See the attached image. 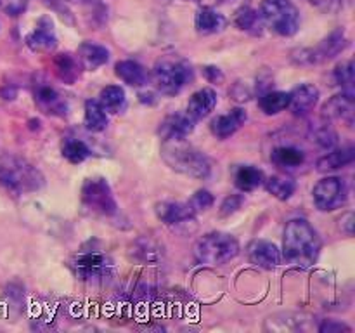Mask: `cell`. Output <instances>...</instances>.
<instances>
[{"instance_id":"cell-1","label":"cell","mask_w":355,"mask_h":333,"mask_svg":"<svg viewBox=\"0 0 355 333\" xmlns=\"http://www.w3.org/2000/svg\"><path fill=\"white\" fill-rule=\"evenodd\" d=\"M321 252V238L305 219H293L284 228L281 259L298 269H307L318 260Z\"/></svg>"},{"instance_id":"cell-2","label":"cell","mask_w":355,"mask_h":333,"mask_svg":"<svg viewBox=\"0 0 355 333\" xmlns=\"http://www.w3.org/2000/svg\"><path fill=\"white\" fill-rule=\"evenodd\" d=\"M162 158L175 172L194 179H207L211 173V162L203 151L186 139H166L162 146Z\"/></svg>"},{"instance_id":"cell-3","label":"cell","mask_w":355,"mask_h":333,"mask_svg":"<svg viewBox=\"0 0 355 333\" xmlns=\"http://www.w3.org/2000/svg\"><path fill=\"white\" fill-rule=\"evenodd\" d=\"M44 184V173L33 163L9 153L0 156V186L6 191L21 196L42 189Z\"/></svg>"},{"instance_id":"cell-4","label":"cell","mask_w":355,"mask_h":333,"mask_svg":"<svg viewBox=\"0 0 355 333\" xmlns=\"http://www.w3.org/2000/svg\"><path fill=\"white\" fill-rule=\"evenodd\" d=\"M153 85L163 96H177L182 92L194 78V69L182 56L166 54L156 59L151 71Z\"/></svg>"},{"instance_id":"cell-5","label":"cell","mask_w":355,"mask_h":333,"mask_svg":"<svg viewBox=\"0 0 355 333\" xmlns=\"http://www.w3.org/2000/svg\"><path fill=\"white\" fill-rule=\"evenodd\" d=\"M239 253V243L229 232H208L194 245V257L205 266H224L236 259Z\"/></svg>"},{"instance_id":"cell-6","label":"cell","mask_w":355,"mask_h":333,"mask_svg":"<svg viewBox=\"0 0 355 333\" xmlns=\"http://www.w3.org/2000/svg\"><path fill=\"white\" fill-rule=\"evenodd\" d=\"M259 12L263 24L281 37H293L300 28V10L290 0H262Z\"/></svg>"},{"instance_id":"cell-7","label":"cell","mask_w":355,"mask_h":333,"mask_svg":"<svg viewBox=\"0 0 355 333\" xmlns=\"http://www.w3.org/2000/svg\"><path fill=\"white\" fill-rule=\"evenodd\" d=\"M69 267L75 273L76 278L89 283H96V281H104L111 278L114 271V262L99 250H87V252H80L71 257L69 260Z\"/></svg>"},{"instance_id":"cell-8","label":"cell","mask_w":355,"mask_h":333,"mask_svg":"<svg viewBox=\"0 0 355 333\" xmlns=\"http://www.w3.org/2000/svg\"><path fill=\"white\" fill-rule=\"evenodd\" d=\"M82 203L90 212L103 217H114L118 214V203L104 177H89L82 186Z\"/></svg>"},{"instance_id":"cell-9","label":"cell","mask_w":355,"mask_h":333,"mask_svg":"<svg viewBox=\"0 0 355 333\" xmlns=\"http://www.w3.org/2000/svg\"><path fill=\"white\" fill-rule=\"evenodd\" d=\"M349 45V40H347L345 35V28H336L335 31L328 35L318 47H311V49H300V51L293 52V61L297 65H304V66H312V65H319V62H324L333 59L335 56H338L340 52L345 51V47Z\"/></svg>"},{"instance_id":"cell-10","label":"cell","mask_w":355,"mask_h":333,"mask_svg":"<svg viewBox=\"0 0 355 333\" xmlns=\"http://www.w3.org/2000/svg\"><path fill=\"white\" fill-rule=\"evenodd\" d=\"M31 89H33L35 104H37V108L42 113L49 114V117H66V114H68V99H66L64 94H62L58 87L52 85L45 76L35 75Z\"/></svg>"},{"instance_id":"cell-11","label":"cell","mask_w":355,"mask_h":333,"mask_svg":"<svg viewBox=\"0 0 355 333\" xmlns=\"http://www.w3.org/2000/svg\"><path fill=\"white\" fill-rule=\"evenodd\" d=\"M312 196H314V203L319 210L331 212L347 203L349 189H347L345 180L335 176H328L315 184Z\"/></svg>"},{"instance_id":"cell-12","label":"cell","mask_w":355,"mask_h":333,"mask_svg":"<svg viewBox=\"0 0 355 333\" xmlns=\"http://www.w3.org/2000/svg\"><path fill=\"white\" fill-rule=\"evenodd\" d=\"M270 162L286 173L300 172L307 165V151L297 142H281L270 151Z\"/></svg>"},{"instance_id":"cell-13","label":"cell","mask_w":355,"mask_h":333,"mask_svg":"<svg viewBox=\"0 0 355 333\" xmlns=\"http://www.w3.org/2000/svg\"><path fill=\"white\" fill-rule=\"evenodd\" d=\"M156 215L162 222H165L170 228H180V225L194 224V215L196 212L191 208L189 201H162L156 205Z\"/></svg>"},{"instance_id":"cell-14","label":"cell","mask_w":355,"mask_h":333,"mask_svg":"<svg viewBox=\"0 0 355 333\" xmlns=\"http://www.w3.org/2000/svg\"><path fill=\"white\" fill-rule=\"evenodd\" d=\"M24 44L31 52H37V54H47L54 51L58 47V37H55L52 21L49 17H42L37 28L26 35Z\"/></svg>"},{"instance_id":"cell-15","label":"cell","mask_w":355,"mask_h":333,"mask_svg":"<svg viewBox=\"0 0 355 333\" xmlns=\"http://www.w3.org/2000/svg\"><path fill=\"white\" fill-rule=\"evenodd\" d=\"M248 259L253 266L272 271L281 264V250L266 239H255L248 246Z\"/></svg>"},{"instance_id":"cell-16","label":"cell","mask_w":355,"mask_h":333,"mask_svg":"<svg viewBox=\"0 0 355 333\" xmlns=\"http://www.w3.org/2000/svg\"><path fill=\"white\" fill-rule=\"evenodd\" d=\"M355 114V101L354 94L342 92L338 96H333L328 103L322 106V118L333 121H345V123L352 125Z\"/></svg>"},{"instance_id":"cell-17","label":"cell","mask_w":355,"mask_h":333,"mask_svg":"<svg viewBox=\"0 0 355 333\" xmlns=\"http://www.w3.org/2000/svg\"><path fill=\"white\" fill-rule=\"evenodd\" d=\"M194 123L196 121L187 113H172L163 118L158 134L163 141H166V139H186L187 135L193 134Z\"/></svg>"},{"instance_id":"cell-18","label":"cell","mask_w":355,"mask_h":333,"mask_svg":"<svg viewBox=\"0 0 355 333\" xmlns=\"http://www.w3.org/2000/svg\"><path fill=\"white\" fill-rule=\"evenodd\" d=\"M319 101V89L314 83H300L290 92V108L297 117H305L315 108Z\"/></svg>"},{"instance_id":"cell-19","label":"cell","mask_w":355,"mask_h":333,"mask_svg":"<svg viewBox=\"0 0 355 333\" xmlns=\"http://www.w3.org/2000/svg\"><path fill=\"white\" fill-rule=\"evenodd\" d=\"M246 118H248V114H246V111L243 108H232L229 113L215 118L211 121L210 128L218 139H227L231 135H234L245 125Z\"/></svg>"},{"instance_id":"cell-20","label":"cell","mask_w":355,"mask_h":333,"mask_svg":"<svg viewBox=\"0 0 355 333\" xmlns=\"http://www.w3.org/2000/svg\"><path fill=\"white\" fill-rule=\"evenodd\" d=\"M217 106V92L210 87H205V89L196 90L193 96L189 97V103H187V111L186 113L193 118L194 121L203 120L207 118L211 111Z\"/></svg>"},{"instance_id":"cell-21","label":"cell","mask_w":355,"mask_h":333,"mask_svg":"<svg viewBox=\"0 0 355 333\" xmlns=\"http://www.w3.org/2000/svg\"><path fill=\"white\" fill-rule=\"evenodd\" d=\"M76 59H78L82 69L87 71H96L101 66L106 65L110 61V51L104 45L94 44V42H83L76 52Z\"/></svg>"},{"instance_id":"cell-22","label":"cell","mask_w":355,"mask_h":333,"mask_svg":"<svg viewBox=\"0 0 355 333\" xmlns=\"http://www.w3.org/2000/svg\"><path fill=\"white\" fill-rule=\"evenodd\" d=\"M52 68H54V75L66 85H73L80 78V71H82V66H80L76 56L69 54V52H61V54L54 56Z\"/></svg>"},{"instance_id":"cell-23","label":"cell","mask_w":355,"mask_h":333,"mask_svg":"<svg viewBox=\"0 0 355 333\" xmlns=\"http://www.w3.org/2000/svg\"><path fill=\"white\" fill-rule=\"evenodd\" d=\"M355 160V148L354 146H343V148H331L328 155L321 156L315 162V169L319 172H333V170L343 169L350 165Z\"/></svg>"},{"instance_id":"cell-24","label":"cell","mask_w":355,"mask_h":333,"mask_svg":"<svg viewBox=\"0 0 355 333\" xmlns=\"http://www.w3.org/2000/svg\"><path fill=\"white\" fill-rule=\"evenodd\" d=\"M130 255L144 264H156L163 259V246L149 236H141L130 245Z\"/></svg>"},{"instance_id":"cell-25","label":"cell","mask_w":355,"mask_h":333,"mask_svg":"<svg viewBox=\"0 0 355 333\" xmlns=\"http://www.w3.org/2000/svg\"><path fill=\"white\" fill-rule=\"evenodd\" d=\"M114 75L130 87H142L149 80L148 69L142 65H139L137 61H130V59L116 62V66H114Z\"/></svg>"},{"instance_id":"cell-26","label":"cell","mask_w":355,"mask_h":333,"mask_svg":"<svg viewBox=\"0 0 355 333\" xmlns=\"http://www.w3.org/2000/svg\"><path fill=\"white\" fill-rule=\"evenodd\" d=\"M225 24H227L225 17L215 9H211V7H201L196 12V17H194V26H196V31L200 35L220 33Z\"/></svg>"},{"instance_id":"cell-27","label":"cell","mask_w":355,"mask_h":333,"mask_svg":"<svg viewBox=\"0 0 355 333\" xmlns=\"http://www.w3.org/2000/svg\"><path fill=\"white\" fill-rule=\"evenodd\" d=\"M307 137L311 139L318 148H322V149L335 148L336 142H338V134H336V130L333 128L331 121L326 120V118L309 125Z\"/></svg>"},{"instance_id":"cell-28","label":"cell","mask_w":355,"mask_h":333,"mask_svg":"<svg viewBox=\"0 0 355 333\" xmlns=\"http://www.w3.org/2000/svg\"><path fill=\"white\" fill-rule=\"evenodd\" d=\"M263 184V172L253 165H239L234 170V186L241 193H252Z\"/></svg>"},{"instance_id":"cell-29","label":"cell","mask_w":355,"mask_h":333,"mask_svg":"<svg viewBox=\"0 0 355 333\" xmlns=\"http://www.w3.org/2000/svg\"><path fill=\"white\" fill-rule=\"evenodd\" d=\"M234 24L236 28H239L241 31H246V33L252 35H260L263 28V21L260 12L250 6H245L241 7V9L236 10Z\"/></svg>"},{"instance_id":"cell-30","label":"cell","mask_w":355,"mask_h":333,"mask_svg":"<svg viewBox=\"0 0 355 333\" xmlns=\"http://www.w3.org/2000/svg\"><path fill=\"white\" fill-rule=\"evenodd\" d=\"M61 155L68 160L69 163H83L87 158L92 156V149L83 139L78 137H64L61 144Z\"/></svg>"},{"instance_id":"cell-31","label":"cell","mask_w":355,"mask_h":333,"mask_svg":"<svg viewBox=\"0 0 355 333\" xmlns=\"http://www.w3.org/2000/svg\"><path fill=\"white\" fill-rule=\"evenodd\" d=\"M85 113H83V120H85V127L90 132H103L107 127V111L101 106L99 101L89 99L85 103Z\"/></svg>"},{"instance_id":"cell-32","label":"cell","mask_w":355,"mask_h":333,"mask_svg":"<svg viewBox=\"0 0 355 333\" xmlns=\"http://www.w3.org/2000/svg\"><path fill=\"white\" fill-rule=\"evenodd\" d=\"M290 104V92L283 90H267L259 97L260 110L266 114H277L284 111Z\"/></svg>"},{"instance_id":"cell-33","label":"cell","mask_w":355,"mask_h":333,"mask_svg":"<svg viewBox=\"0 0 355 333\" xmlns=\"http://www.w3.org/2000/svg\"><path fill=\"white\" fill-rule=\"evenodd\" d=\"M266 187L274 198H277L281 201H286L297 191V182L291 177H288L286 173H279V176L269 177L266 182Z\"/></svg>"},{"instance_id":"cell-34","label":"cell","mask_w":355,"mask_h":333,"mask_svg":"<svg viewBox=\"0 0 355 333\" xmlns=\"http://www.w3.org/2000/svg\"><path fill=\"white\" fill-rule=\"evenodd\" d=\"M99 103L110 113H118L125 108L127 97H125V90L120 85H107L101 90Z\"/></svg>"},{"instance_id":"cell-35","label":"cell","mask_w":355,"mask_h":333,"mask_svg":"<svg viewBox=\"0 0 355 333\" xmlns=\"http://www.w3.org/2000/svg\"><path fill=\"white\" fill-rule=\"evenodd\" d=\"M333 80L338 87H342V92L355 94V73H354V62L350 59L338 62L336 68L333 69Z\"/></svg>"},{"instance_id":"cell-36","label":"cell","mask_w":355,"mask_h":333,"mask_svg":"<svg viewBox=\"0 0 355 333\" xmlns=\"http://www.w3.org/2000/svg\"><path fill=\"white\" fill-rule=\"evenodd\" d=\"M214 201L215 198L210 191L200 189L193 194V198L189 200V205L194 212H205L210 207H214Z\"/></svg>"},{"instance_id":"cell-37","label":"cell","mask_w":355,"mask_h":333,"mask_svg":"<svg viewBox=\"0 0 355 333\" xmlns=\"http://www.w3.org/2000/svg\"><path fill=\"white\" fill-rule=\"evenodd\" d=\"M30 0H0V10L10 17H17L26 10Z\"/></svg>"},{"instance_id":"cell-38","label":"cell","mask_w":355,"mask_h":333,"mask_svg":"<svg viewBox=\"0 0 355 333\" xmlns=\"http://www.w3.org/2000/svg\"><path fill=\"white\" fill-rule=\"evenodd\" d=\"M243 201H245L243 194H229V196L225 198V200L222 201V205H220V215H222V217H229V215L236 214V212L241 208Z\"/></svg>"},{"instance_id":"cell-39","label":"cell","mask_w":355,"mask_h":333,"mask_svg":"<svg viewBox=\"0 0 355 333\" xmlns=\"http://www.w3.org/2000/svg\"><path fill=\"white\" fill-rule=\"evenodd\" d=\"M319 332L321 333H342V332H352L349 325L342 321H336V319H324V321L319 325Z\"/></svg>"},{"instance_id":"cell-40","label":"cell","mask_w":355,"mask_h":333,"mask_svg":"<svg viewBox=\"0 0 355 333\" xmlns=\"http://www.w3.org/2000/svg\"><path fill=\"white\" fill-rule=\"evenodd\" d=\"M203 76L208 80L210 83H217V85H220V83H224L225 76L224 73H222L220 68H217V66H203Z\"/></svg>"},{"instance_id":"cell-41","label":"cell","mask_w":355,"mask_h":333,"mask_svg":"<svg viewBox=\"0 0 355 333\" xmlns=\"http://www.w3.org/2000/svg\"><path fill=\"white\" fill-rule=\"evenodd\" d=\"M309 2L321 9L322 12H336L342 7V0H309Z\"/></svg>"},{"instance_id":"cell-42","label":"cell","mask_w":355,"mask_h":333,"mask_svg":"<svg viewBox=\"0 0 355 333\" xmlns=\"http://www.w3.org/2000/svg\"><path fill=\"white\" fill-rule=\"evenodd\" d=\"M231 96L232 99L236 101H248L250 97H252V90H250V87L246 85V83L238 82L234 87H232Z\"/></svg>"},{"instance_id":"cell-43","label":"cell","mask_w":355,"mask_h":333,"mask_svg":"<svg viewBox=\"0 0 355 333\" xmlns=\"http://www.w3.org/2000/svg\"><path fill=\"white\" fill-rule=\"evenodd\" d=\"M340 231L345 232L347 236H354V222H355V217L352 212H345V214L340 217Z\"/></svg>"},{"instance_id":"cell-44","label":"cell","mask_w":355,"mask_h":333,"mask_svg":"<svg viewBox=\"0 0 355 333\" xmlns=\"http://www.w3.org/2000/svg\"><path fill=\"white\" fill-rule=\"evenodd\" d=\"M0 96H2L3 99H7V101L14 99V97H16V89H12V87H10V85L3 87V89L0 90Z\"/></svg>"},{"instance_id":"cell-45","label":"cell","mask_w":355,"mask_h":333,"mask_svg":"<svg viewBox=\"0 0 355 333\" xmlns=\"http://www.w3.org/2000/svg\"><path fill=\"white\" fill-rule=\"evenodd\" d=\"M159 2H168V0H159Z\"/></svg>"}]
</instances>
